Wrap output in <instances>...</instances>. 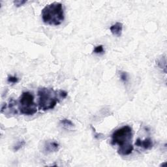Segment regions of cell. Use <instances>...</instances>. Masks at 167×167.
Instances as JSON below:
<instances>
[{"mask_svg":"<svg viewBox=\"0 0 167 167\" xmlns=\"http://www.w3.org/2000/svg\"><path fill=\"white\" fill-rule=\"evenodd\" d=\"M110 31L113 36L116 37H120L123 30V24L120 22H116L110 27Z\"/></svg>","mask_w":167,"mask_h":167,"instance_id":"7","label":"cell"},{"mask_svg":"<svg viewBox=\"0 0 167 167\" xmlns=\"http://www.w3.org/2000/svg\"><path fill=\"white\" fill-rule=\"evenodd\" d=\"M157 65L161 69H163L165 73H166V57H161V58H159L157 60Z\"/></svg>","mask_w":167,"mask_h":167,"instance_id":"8","label":"cell"},{"mask_svg":"<svg viewBox=\"0 0 167 167\" xmlns=\"http://www.w3.org/2000/svg\"><path fill=\"white\" fill-rule=\"evenodd\" d=\"M26 3V1H24V0H17V1L14 2V4L17 7H20L22 6Z\"/></svg>","mask_w":167,"mask_h":167,"instance_id":"14","label":"cell"},{"mask_svg":"<svg viewBox=\"0 0 167 167\" xmlns=\"http://www.w3.org/2000/svg\"><path fill=\"white\" fill-rule=\"evenodd\" d=\"M25 144H26V142H25V141H20V142H18L15 146V147H14V150H15V151H18V150H19L20 148H22V147H23V146L25 145Z\"/></svg>","mask_w":167,"mask_h":167,"instance_id":"13","label":"cell"},{"mask_svg":"<svg viewBox=\"0 0 167 167\" xmlns=\"http://www.w3.org/2000/svg\"><path fill=\"white\" fill-rule=\"evenodd\" d=\"M132 138H133L132 128L128 125H125L114 132L112 135L111 144L119 146L117 152L120 155H128L133 152L134 149L131 144Z\"/></svg>","mask_w":167,"mask_h":167,"instance_id":"1","label":"cell"},{"mask_svg":"<svg viewBox=\"0 0 167 167\" xmlns=\"http://www.w3.org/2000/svg\"><path fill=\"white\" fill-rule=\"evenodd\" d=\"M67 93L63 90H55L49 88H41L38 90L39 108L46 111L53 109L60 99H65Z\"/></svg>","mask_w":167,"mask_h":167,"instance_id":"2","label":"cell"},{"mask_svg":"<svg viewBox=\"0 0 167 167\" xmlns=\"http://www.w3.org/2000/svg\"><path fill=\"white\" fill-rule=\"evenodd\" d=\"M7 81L8 82L12 84H17L18 82V79L17 76H9L7 79Z\"/></svg>","mask_w":167,"mask_h":167,"instance_id":"12","label":"cell"},{"mask_svg":"<svg viewBox=\"0 0 167 167\" xmlns=\"http://www.w3.org/2000/svg\"><path fill=\"white\" fill-rule=\"evenodd\" d=\"M60 123L66 129H72L74 127V123L69 120L64 119L60 121Z\"/></svg>","mask_w":167,"mask_h":167,"instance_id":"9","label":"cell"},{"mask_svg":"<svg viewBox=\"0 0 167 167\" xmlns=\"http://www.w3.org/2000/svg\"><path fill=\"white\" fill-rule=\"evenodd\" d=\"M120 79L123 82H127L128 80H129V78H128V74L127 73L125 72H120Z\"/></svg>","mask_w":167,"mask_h":167,"instance_id":"11","label":"cell"},{"mask_svg":"<svg viewBox=\"0 0 167 167\" xmlns=\"http://www.w3.org/2000/svg\"><path fill=\"white\" fill-rule=\"evenodd\" d=\"M18 108L20 113L26 116H33L37 112L34 97L30 92H23L19 99Z\"/></svg>","mask_w":167,"mask_h":167,"instance_id":"4","label":"cell"},{"mask_svg":"<svg viewBox=\"0 0 167 167\" xmlns=\"http://www.w3.org/2000/svg\"><path fill=\"white\" fill-rule=\"evenodd\" d=\"M93 52L95 54H103L104 52V47L103 45H99L96 46L94 50H93Z\"/></svg>","mask_w":167,"mask_h":167,"instance_id":"10","label":"cell"},{"mask_svg":"<svg viewBox=\"0 0 167 167\" xmlns=\"http://www.w3.org/2000/svg\"><path fill=\"white\" fill-rule=\"evenodd\" d=\"M41 17L45 24L55 26L60 25L65 18L63 5L58 2L47 5L41 11Z\"/></svg>","mask_w":167,"mask_h":167,"instance_id":"3","label":"cell"},{"mask_svg":"<svg viewBox=\"0 0 167 167\" xmlns=\"http://www.w3.org/2000/svg\"><path fill=\"white\" fill-rule=\"evenodd\" d=\"M60 148L59 144L54 141H48L46 142L43 147V152L46 154H50L52 152L58 151Z\"/></svg>","mask_w":167,"mask_h":167,"instance_id":"5","label":"cell"},{"mask_svg":"<svg viewBox=\"0 0 167 167\" xmlns=\"http://www.w3.org/2000/svg\"><path fill=\"white\" fill-rule=\"evenodd\" d=\"M135 145L146 150H149L153 147V142L149 138H146L144 141H142L140 138H138L135 142Z\"/></svg>","mask_w":167,"mask_h":167,"instance_id":"6","label":"cell"}]
</instances>
